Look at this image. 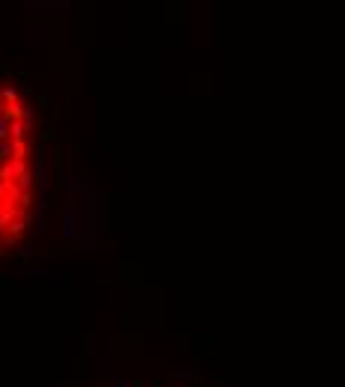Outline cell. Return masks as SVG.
<instances>
[{
    "label": "cell",
    "mask_w": 345,
    "mask_h": 387,
    "mask_svg": "<svg viewBox=\"0 0 345 387\" xmlns=\"http://www.w3.org/2000/svg\"><path fill=\"white\" fill-rule=\"evenodd\" d=\"M33 116L21 80L0 71V254L24 247L33 227Z\"/></svg>",
    "instance_id": "cell-1"
}]
</instances>
